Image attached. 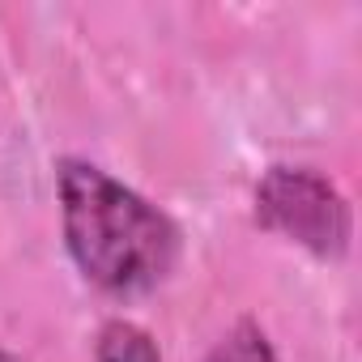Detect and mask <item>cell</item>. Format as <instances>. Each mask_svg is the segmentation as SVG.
<instances>
[{
  "label": "cell",
  "mask_w": 362,
  "mask_h": 362,
  "mask_svg": "<svg viewBox=\"0 0 362 362\" xmlns=\"http://www.w3.org/2000/svg\"><path fill=\"white\" fill-rule=\"evenodd\" d=\"M252 214L269 235H281L320 260H341L354 239V209L345 192L315 166H269L256 179Z\"/></svg>",
  "instance_id": "7a4b0ae2"
},
{
  "label": "cell",
  "mask_w": 362,
  "mask_h": 362,
  "mask_svg": "<svg viewBox=\"0 0 362 362\" xmlns=\"http://www.w3.org/2000/svg\"><path fill=\"white\" fill-rule=\"evenodd\" d=\"M94 362H162V349L141 324L107 320L94 337Z\"/></svg>",
  "instance_id": "3957f363"
},
{
  "label": "cell",
  "mask_w": 362,
  "mask_h": 362,
  "mask_svg": "<svg viewBox=\"0 0 362 362\" xmlns=\"http://www.w3.org/2000/svg\"><path fill=\"white\" fill-rule=\"evenodd\" d=\"M0 362H18V358H13V354H9V349H0Z\"/></svg>",
  "instance_id": "5b68a950"
},
{
  "label": "cell",
  "mask_w": 362,
  "mask_h": 362,
  "mask_svg": "<svg viewBox=\"0 0 362 362\" xmlns=\"http://www.w3.org/2000/svg\"><path fill=\"white\" fill-rule=\"evenodd\" d=\"M60 230L77 273L115 298L158 290L184 252L175 218L111 170L86 158H60Z\"/></svg>",
  "instance_id": "6da1fadb"
},
{
  "label": "cell",
  "mask_w": 362,
  "mask_h": 362,
  "mask_svg": "<svg viewBox=\"0 0 362 362\" xmlns=\"http://www.w3.org/2000/svg\"><path fill=\"white\" fill-rule=\"evenodd\" d=\"M205 362H281V358H277L269 332H264L252 315H243V320H239V324H235L214 349H209Z\"/></svg>",
  "instance_id": "277c9868"
}]
</instances>
